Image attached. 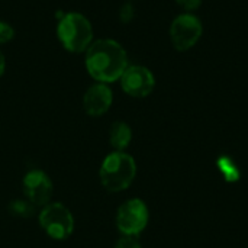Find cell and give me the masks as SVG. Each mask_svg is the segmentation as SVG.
<instances>
[{
    "instance_id": "15",
    "label": "cell",
    "mask_w": 248,
    "mask_h": 248,
    "mask_svg": "<svg viewBox=\"0 0 248 248\" xmlns=\"http://www.w3.org/2000/svg\"><path fill=\"white\" fill-rule=\"evenodd\" d=\"M115 248H142V246H141V243H140L135 237L124 235L122 238L118 240Z\"/></svg>"
},
{
    "instance_id": "14",
    "label": "cell",
    "mask_w": 248,
    "mask_h": 248,
    "mask_svg": "<svg viewBox=\"0 0 248 248\" xmlns=\"http://www.w3.org/2000/svg\"><path fill=\"white\" fill-rule=\"evenodd\" d=\"M135 16V9L131 3H125L122 4V7L119 9V19L122 23H129Z\"/></svg>"
},
{
    "instance_id": "16",
    "label": "cell",
    "mask_w": 248,
    "mask_h": 248,
    "mask_svg": "<svg viewBox=\"0 0 248 248\" xmlns=\"http://www.w3.org/2000/svg\"><path fill=\"white\" fill-rule=\"evenodd\" d=\"M202 1L203 0H176V3L185 10H187L189 13H192V10H196L202 4Z\"/></svg>"
},
{
    "instance_id": "4",
    "label": "cell",
    "mask_w": 248,
    "mask_h": 248,
    "mask_svg": "<svg viewBox=\"0 0 248 248\" xmlns=\"http://www.w3.org/2000/svg\"><path fill=\"white\" fill-rule=\"evenodd\" d=\"M41 228L52 240H67L74 230V218L70 209L60 202H49L39 214Z\"/></svg>"
},
{
    "instance_id": "2",
    "label": "cell",
    "mask_w": 248,
    "mask_h": 248,
    "mask_svg": "<svg viewBox=\"0 0 248 248\" xmlns=\"http://www.w3.org/2000/svg\"><path fill=\"white\" fill-rule=\"evenodd\" d=\"M135 174V160L124 151H113L106 155L99 170L102 186L112 193L128 189L132 185Z\"/></svg>"
},
{
    "instance_id": "11",
    "label": "cell",
    "mask_w": 248,
    "mask_h": 248,
    "mask_svg": "<svg viewBox=\"0 0 248 248\" xmlns=\"http://www.w3.org/2000/svg\"><path fill=\"white\" fill-rule=\"evenodd\" d=\"M218 166H219L221 171L224 173L225 180H228V182H237V180H240V170H238L237 164L230 157L222 155L218 160Z\"/></svg>"
},
{
    "instance_id": "10",
    "label": "cell",
    "mask_w": 248,
    "mask_h": 248,
    "mask_svg": "<svg viewBox=\"0 0 248 248\" xmlns=\"http://www.w3.org/2000/svg\"><path fill=\"white\" fill-rule=\"evenodd\" d=\"M132 140V129L126 122L116 121L109 129V142L115 151H124Z\"/></svg>"
},
{
    "instance_id": "9",
    "label": "cell",
    "mask_w": 248,
    "mask_h": 248,
    "mask_svg": "<svg viewBox=\"0 0 248 248\" xmlns=\"http://www.w3.org/2000/svg\"><path fill=\"white\" fill-rule=\"evenodd\" d=\"M113 102V93L108 84L96 83L90 86L83 96V109L89 116L97 118L105 115Z\"/></svg>"
},
{
    "instance_id": "5",
    "label": "cell",
    "mask_w": 248,
    "mask_h": 248,
    "mask_svg": "<svg viewBox=\"0 0 248 248\" xmlns=\"http://www.w3.org/2000/svg\"><path fill=\"white\" fill-rule=\"evenodd\" d=\"M148 208L144 201L134 198L124 202L116 212V227L128 237L140 235L148 224Z\"/></svg>"
},
{
    "instance_id": "6",
    "label": "cell",
    "mask_w": 248,
    "mask_h": 248,
    "mask_svg": "<svg viewBox=\"0 0 248 248\" xmlns=\"http://www.w3.org/2000/svg\"><path fill=\"white\" fill-rule=\"evenodd\" d=\"M203 35V25L193 13H182L170 25V38L177 51L193 48Z\"/></svg>"
},
{
    "instance_id": "13",
    "label": "cell",
    "mask_w": 248,
    "mask_h": 248,
    "mask_svg": "<svg viewBox=\"0 0 248 248\" xmlns=\"http://www.w3.org/2000/svg\"><path fill=\"white\" fill-rule=\"evenodd\" d=\"M15 36V29L4 20H0V45L7 44Z\"/></svg>"
},
{
    "instance_id": "7",
    "label": "cell",
    "mask_w": 248,
    "mask_h": 248,
    "mask_svg": "<svg viewBox=\"0 0 248 248\" xmlns=\"http://www.w3.org/2000/svg\"><path fill=\"white\" fill-rule=\"evenodd\" d=\"M122 90L132 97H147L155 87V77L144 65H128L119 78Z\"/></svg>"
},
{
    "instance_id": "8",
    "label": "cell",
    "mask_w": 248,
    "mask_h": 248,
    "mask_svg": "<svg viewBox=\"0 0 248 248\" xmlns=\"http://www.w3.org/2000/svg\"><path fill=\"white\" fill-rule=\"evenodd\" d=\"M23 193L26 196V201H29L35 208L49 203L54 192L52 182L49 176L42 170H31L23 177Z\"/></svg>"
},
{
    "instance_id": "3",
    "label": "cell",
    "mask_w": 248,
    "mask_h": 248,
    "mask_svg": "<svg viewBox=\"0 0 248 248\" xmlns=\"http://www.w3.org/2000/svg\"><path fill=\"white\" fill-rule=\"evenodd\" d=\"M57 36L68 52H86L93 42V26L84 15L68 12L58 20Z\"/></svg>"
},
{
    "instance_id": "12",
    "label": "cell",
    "mask_w": 248,
    "mask_h": 248,
    "mask_svg": "<svg viewBox=\"0 0 248 248\" xmlns=\"http://www.w3.org/2000/svg\"><path fill=\"white\" fill-rule=\"evenodd\" d=\"M33 205L29 201H13L10 203V212L19 217H29L33 212Z\"/></svg>"
},
{
    "instance_id": "17",
    "label": "cell",
    "mask_w": 248,
    "mask_h": 248,
    "mask_svg": "<svg viewBox=\"0 0 248 248\" xmlns=\"http://www.w3.org/2000/svg\"><path fill=\"white\" fill-rule=\"evenodd\" d=\"M4 70H6V58H4L3 51L0 49V77L4 74Z\"/></svg>"
},
{
    "instance_id": "1",
    "label": "cell",
    "mask_w": 248,
    "mask_h": 248,
    "mask_svg": "<svg viewBox=\"0 0 248 248\" xmlns=\"http://www.w3.org/2000/svg\"><path fill=\"white\" fill-rule=\"evenodd\" d=\"M86 70L97 83L109 84L119 80L128 68V54L115 39H97L86 49Z\"/></svg>"
}]
</instances>
